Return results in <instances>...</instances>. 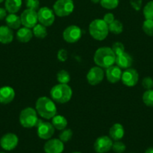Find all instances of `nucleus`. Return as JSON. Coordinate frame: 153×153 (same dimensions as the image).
<instances>
[{
	"label": "nucleus",
	"mask_w": 153,
	"mask_h": 153,
	"mask_svg": "<svg viewBox=\"0 0 153 153\" xmlns=\"http://www.w3.org/2000/svg\"><path fill=\"white\" fill-rule=\"evenodd\" d=\"M35 110L41 117L44 119H52L57 112L56 106L54 101L46 97L38 99L35 103Z\"/></svg>",
	"instance_id": "1"
},
{
	"label": "nucleus",
	"mask_w": 153,
	"mask_h": 153,
	"mask_svg": "<svg viewBox=\"0 0 153 153\" xmlns=\"http://www.w3.org/2000/svg\"><path fill=\"white\" fill-rule=\"evenodd\" d=\"M116 55L110 47H100L96 50L94 55V62L101 68H108L113 65L116 61Z\"/></svg>",
	"instance_id": "2"
},
{
	"label": "nucleus",
	"mask_w": 153,
	"mask_h": 153,
	"mask_svg": "<svg viewBox=\"0 0 153 153\" xmlns=\"http://www.w3.org/2000/svg\"><path fill=\"white\" fill-rule=\"evenodd\" d=\"M73 94L71 88L68 84H58L50 90L51 99L54 102L64 104L70 100Z\"/></svg>",
	"instance_id": "3"
},
{
	"label": "nucleus",
	"mask_w": 153,
	"mask_h": 153,
	"mask_svg": "<svg viewBox=\"0 0 153 153\" xmlns=\"http://www.w3.org/2000/svg\"><path fill=\"white\" fill-rule=\"evenodd\" d=\"M89 34L94 40L101 41L104 40L108 35L109 28L108 25L100 19H96L93 20L88 26Z\"/></svg>",
	"instance_id": "4"
},
{
	"label": "nucleus",
	"mask_w": 153,
	"mask_h": 153,
	"mask_svg": "<svg viewBox=\"0 0 153 153\" xmlns=\"http://www.w3.org/2000/svg\"><path fill=\"white\" fill-rule=\"evenodd\" d=\"M36 110L33 108L28 107L21 111L20 114V123L24 128H30L36 126L38 118Z\"/></svg>",
	"instance_id": "5"
},
{
	"label": "nucleus",
	"mask_w": 153,
	"mask_h": 153,
	"mask_svg": "<svg viewBox=\"0 0 153 153\" xmlns=\"http://www.w3.org/2000/svg\"><path fill=\"white\" fill-rule=\"evenodd\" d=\"M74 9L72 0H57L53 4V11L58 16L64 17L70 15Z\"/></svg>",
	"instance_id": "6"
},
{
	"label": "nucleus",
	"mask_w": 153,
	"mask_h": 153,
	"mask_svg": "<svg viewBox=\"0 0 153 153\" xmlns=\"http://www.w3.org/2000/svg\"><path fill=\"white\" fill-rule=\"evenodd\" d=\"M62 37L67 43H74L82 37V31L77 25H69L63 31Z\"/></svg>",
	"instance_id": "7"
},
{
	"label": "nucleus",
	"mask_w": 153,
	"mask_h": 153,
	"mask_svg": "<svg viewBox=\"0 0 153 153\" xmlns=\"http://www.w3.org/2000/svg\"><path fill=\"white\" fill-rule=\"evenodd\" d=\"M36 127H37L38 136L43 140L50 139L55 131V128L52 124L47 122H43L39 119L36 124Z\"/></svg>",
	"instance_id": "8"
},
{
	"label": "nucleus",
	"mask_w": 153,
	"mask_h": 153,
	"mask_svg": "<svg viewBox=\"0 0 153 153\" xmlns=\"http://www.w3.org/2000/svg\"><path fill=\"white\" fill-rule=\"evenodd\" d=\"M38 22L44 26H50L55 21V14L54 11L48 7H42L38 9Z\"/></svg>",
	"instance_id": "9"
},
{
	"label": "nucleus",
	"mask_w": 153,
	"mask_h": 153,
	"mask_svg": "<svg viewBox=\"0 0 153 153\" xmlns=\"http://www.w3.org/2000/svg\"><path fill=\"white\" fill-rule=\"evenodd\" d=\"M20 19L22 25H24V27L32 28L34 25L38 24V13L36 10L27 8L21 13Z\"/></svg>",
	"instance_id": "10"
},
{
	"label": "nucleus",
	"mask_w": 153,
	"mask_h": 153,
	"mask_svg": "<svg viewBox=\"0 0 153 153\" xmlns=\"http://www.w3.org/2000/svg\"><path fill=\"white\" fill-rule=\"evenodd\" d=\"M112 146V140L108 136H100L98 137L94 143V149L97 153H106L109 152Z\"/></svg>",
	"instance_id": "11"
},
{
	"label": "nucleus",
	"mask_w": 153,
	"mask_h": 153,
	"mask_svg": "<svg viewBox=\"0 0 153 153\" xmlns=\"http://www.w3.org/2000/svg\"><path fill=\"white\" fill-rule=\"evenodd\" d=\"M19 139L14 133H7L0 139V146L4 150L11 151L18 145Z\"/></svg>",
	"instance_id": "12"
},
{
	"label": "nucleus",
	"mask_w": 153,
	"mask_h": 153,
	"mask_svg": "<svg viewBox=\"0 0 153 153\" xmlns=\"http://www.w3.org/2000/svg\"><path fill=\"white\" fill-rule=\"evenodd\" d=\"M104 77V73L101 67H92L86 75L87 82L91 85H97L103 81Z\"/></svg>",
	"instance_id": "13"
},
{
	"label": "nucleus",
	"mask_w": 153,
	"mask_h": 153,
	"mask_svg": "<svg viewBox=\"0 0 153 153\" xmlns=\"http://www.w3.org/2000/svg\"><path fill=\"white\" fill-rule=\"evenodd\" d=\"M121 80L123 85L127 87H134L137 84L139 80V74L134 69H126L122 74Z\"/></svg>",
	"instance_id": "14"
},
{
	"label": "nucleus",
	"mask_w": 153,
	"mask_h": 153,
	"mask_svg": "<svg viewBox=\"0 0 153 153\" xmlns=\"http://www.w3.org/2000/svg\"><path fill=\"white\" fill-rule=\"evenodd\" d=\"M45 153H62L64 151V143L59 139H49L44 146Z\"/></svg>",
	"instance_id": "15"
},
{
	"label": "nucleus",
	"mask_w": 153,
	"mask_h": 153,
	"mask_svg": "<svg viewBox=\"0 0 153 153\" xmlns=\"http://www.w3.org/2000/svg\"><path fill=\"white\" fill-rule=\"evenodd\" d=\"M106 79L110 83L115 84L117 83L119 80H121L122 74V72L120 67L118 66H111V67H108L106 70Z\"/></svg>",
	"instance_id": "16"
},
{
	"label": "nucleus",
	"mask_w": 153,
	"mask_h": 153,
	"mask_svg": "<svg viewBox=\"0 0 153 153\" xmlns=\"http://www.w3.org/2000/svg\"><path fill=\"white\" fill-rule=\"evenodd\" d=\"M15 97V91L11 87L4 86L0 88V103L8 104L11 102Z\"/></svg>",
	"instance_id": "17"
},
{
	"label": "nucleus",
	"mask_w": 153,
	"mask_h": 153,
	"mask_svg": "<svg viewBox=\"0 0 153 153\" xmlns=\"http://www.w3.org/2000/svg\"><path fill=\"white\" fill-rule=\"evenodd\" d=\"M115 63L121 69H128L133 64V58L127 52H123L116 57Z\"/></svg>",
	"instance_id": "18"
},
{
	"label": "nucleus",
	"mask_w": 153,
	"mask_h": 153,
	"mask_svg": "<svg viewBox=\"0 0 153 153\" xmlns=\"http://www.w3.org/2000/svg\"><path fill=\"white\" fill-rule=\"evenodd\" d=\"M14 33L10 28L8 25L0 26V43L3 44H8L13 41Z\"/></svg>",
	"instance_id": "19"
},
{
	"label": "nucleus",
	"mask_w": 153,
	"mask_h": 153,
	"mask_svg": "<svg viewBox=\"0 0 153 153\" xmlns=\"http://www.w3.org/2000/svg\"><path fill=\"white\" fill-rule=\"evenodd\" d=\"M110 137L112 140H119L124 137V127L120 123H115L111 126L109 131Z\"/></svg>",
	"instance_id": "20"
},
{
	"label": "nucleus",
	"mask_w": 153,
	"mask_h": 153,
	"mask_svg": "<svg viewBox=\"0 0 153 153\" xmlns=\"http://www.w3.org/2000/svg\"><path fill=\"white\" fill-rule=\"evenodd\" d=\"M32 37V30L26 28V27L20 28L16 32V39H17L18 41L21 42V43H28L31 40Z\"/></svg>",
	"instance_id": "21"
},
{
	"label": "nucleus",
	"mask_w": 153,
	"mask_h": 153,
	"mask_svg": "<svg viewBox=\"0 0 153 153\" xmlns=\"http://www.w3.org/2000/svg\"><path fill=\"white\" fill-rule=\"evenodd\" d=\"M5 22L8 26L11 29H19L22 25L20 16L15 13H9L5 17Z\"/></svg>",
	"instance_id": "22"
},
{
	"label": "nucleus",
	"mask_w": 153,
	"mask_h": 153,
	"mask_svg": "<svg viewBox=\"0 0 153 153\" xmlns=\"http://www.w3.org/2000/svg\"><path fill=\"white\" fill-rule=\"evenodd\" d=\"M22 6V0H5L4 7L9 13H16Z\"/></svg>",
	"instance_id": "23"
},
{
	"label": "nucleus",
	"mask_w": 153,
	"mask_h": 153,
	"mask_svg": "<svg viewBox=\"0 0 153 153\" xmlns=\"http://www.w3.org/2000/svg\"><path fill=\"white\" fill-rule=\"evenodd\" d=\"M52 125L54 128L57 130L64 129L68 126V120L66 118L62 115H56V114L52 118Z\"/></svg>",
	"instance_id": "24"
},
{
	"label": "nucleus",
	"mask_w": 153,
	"mask_h": 153,
	"mask_svg": "<svg viewBox=\"0 0 153 153\" xmlns=\"http://www.w3.org/2000/svg\"><path fill=\"white\" fill-rule=\"evenodd\" d=\"M33 35L35 36L37 38L44 39L47 35V31H46V26L42 24H37L32 28Z\"/></svg>",
	"instance_id": "25"
},
{
	"label": "nucleus",
	"mask_w": 153,
	"mask_h": 153,
	"mask_svg": "<svg viewBox=\"0 0 153 153\" xmlns=\"http://www.w3.org/2000/svg\"><path fill=\"white\" fill-rule=\"evenodd\" d=\"M108 28H109V31L113 33L114 34H119L123 31L122 23L116 19H115L113 22L108 25Z\"/></svg>",
	"instance_id": "26"
},
{
	"label": "nucleus",
	"mask_w": 153,
	"mask_h": 153,
	"mask_svg": "<svg viewBox=\"0 0 153 153\" xmlns=\"http://www.w3.org/2000/svg\"><path fill=\"white\" fill-rule=\"evenodd\" d=\"M56 79L60 84H68L70 80V76L68 72L62 70L57 73Z\"/></svg>",
	"instance_id": "27"
},
{
	"label": "nucleus",
	"mask_w": 153,
	"mask_h": 153,
	"mask_svg": "<svg viewBox=\"0 0 153 153\" xmlns=\"http://www.w3.org/2000/svg\"><path fill=\"white\" fill-rule=\"evenodd\" d=\"M142 101L148 107H153V90H146L142 95Z\"/></svg>",
	"instance_id": "28"
},
{
	"label": "nucleus",
	"mask_w": 153,
	"mask_h": 153,
	"mask_svg": "<svg viewBox=\"0 0 153 153\" xmlns=\"http://www.w3.org/2000/svg\"><path fill=\"white\" fill-rule=\"evenodd\" d=\"M142 28L146 35L153 37V19H146L142 23Z\"/></svg>",
	"instance_id": "29"
},
{
	"label": "nucleus",
	"mask_w": 153,
	"mask_h": 153,
	"mask_svg": "<svg viewBox=\"0 0 153 153\" xmlns=\"http://www.w3.org/2000/svg\"><path fill=\"white\" fill-rule=\"evenodd\" d=\"M143 15L146 19H153V0L148 1L143 7Z\"/></svg>",
	"instance_id": "30"
},
{
	"label": "nucleus",
	"mask_w": 153,
	"mask_h": 153,
	"mask_svg": "<svg viewBox=\"0 0 153 153\" xmlns=\"http://www.w3.org/2000/svg\"><path fill=\"white\" fill-rule=\"evenodd\" d=\"M118 0H100V5L104 8L108 9V10H112L116 8L118 5Z\"/></svg>",
	"instance_id": "31"
},
{
	"label": "nucleus",
	"mask_w": 153,
	"mask_h": 153,
	"mask_svg": "<svg viewBox=\"0 0 153 153\" xmlns=\"http://www.w3.org/2000/svg\"><path fill=\"white\" fill-rule=\"evenodd\" d=\"M73 136V131L69 128H64L62 130V132L59 134V140H62L63 143L69 141Z\"/></svg>",
	"instance_id": "32"
},
{
	"label": "nucleus",
	"mask_w": 153,
	"mask_h": 153,
	"mask_svg": "<svg viewBox=\"0 0 153 153\" xmlns=\"http://www.w3.org/2000/svg\"><path fill=\"white\" fill-rule=\"evenodd\" d=\"M112 150L116 153H123L125 151L126 146L124 143L119 140H116L114 143H112Z\"/></svg>",
	"instance_id": "33"
},
{
	"label": "nucleus",
	"mask_w": 153,
	"mask_h": 153,
	"mask_svg": "<svg viewBox=\"0 0 153 153\" xmlns=\"http://www.w3.org/2000/svg\"><path fill=\"white\" fill-rule=\"evenodd\" d=\"M111 49H112V52H114L116 56L121 55L122 53L124 52V45L122 43H120V42H116V43H114L113 44H112Z\"/></svg>",
	"instance_id": "34"
},
{
	"label": "nucleus",
	"mask_w": 153,
	"mask_h": 153,
	"mask_svg": "<svg viewBox=\"0 0 153 153\" xmlns=\"http://www.w3.org/2000/svg\"><path fill=\"white\" fill-rule=\"evenodd\" d=\"M26 6L28 9L37 10L39 9L40 2L38 0H26Z\"/></svg>",
	"instance_id": "35"
},
{
	"label": "nucleus",
	"mask_w": 153,
	"mask_h": 153,
	"mask_svg": "<svg viewBox=\"0 0 153 153\" xmlns=\"http://www.w3.org/2000/svg\"><path fill=\"white\" fill-rule=\"evenodd\" d=\"M142 85L146 90H151L153 88V79L151 77H145L142 81Z\"/></svg>",
	"instance_id": "36"
},
{
	"label": "nucleus",
	"mask_w": 153,
	"mask_h": 153,
	"mask_svg": "<svg viewBox=\"0 0 153 153\" xmlns=\"http://www.w3.org/2000/svg\"><path fill=\"white\" fill-rule=\"evenodd\" d=\"M57 58H58V61H62V62H64L66 60L68 59V52L67 50L64 49H62L58 51V53H57Z\"/></svg>",
	"instance_id": "37"
},
{
	"label": "nucleus",
	"mask_w": 153,
	"mask_h": 153,
	"mask_svg": "<svg viewBox=\"0 0 153 153\" xmlns=\"http://www.w3.org/2000/svg\"><path fill=\"white\" fill-rule=\"evenodd\" d=\"M142 0H130V4L135 10H140L142 7Z\"/></svg>",
	"instance_id": "38"
},
{
	"label": "nucleus",
	"mask_w": 153,
	"mask_h": 153,
	"mask_svg": "<svg viewBox=\"0 0 153 153\" xmlns=\"http://www.w3.org/2000/svg\"><path fill=\"white\" fill-rule=\"evenodd\" d=\"M103 20L106 22L107 25H110L111 22H113L115 20V18H114V15L113 13H107L104 16V19Z\"/></svg>",
	"instance_id": "39"
},
{
	"label": "nucleus",
	"mask_w": 153,
	"mask_h": 153,
	"mask_svg": "<svg viewBox=\"0 0 153 153\" xmlns=\"http://www.w3.org/2000/svg\"><path fill=\"white\" fill-rule=\"evenodd\" d=\"M6 16H7V10H6V9L3 8V7H0V20L5 19Z\"/></svg>",
	"instance_id": "40"
},
{
	"label": "nucleus",
	"mask_w": 153,
	"mask_h": 153,
	"mask_svg": "<svg viewBox=\"0 0 153 153\" xmlns=\"http://www.w3.org/2000/svg\"><path fill=\"white\" fill-rule=\"evenodd\" d=\"M145 153H153V147H150L146 150Z\"/></svg>",
	"instance_id": "41"
},
{
	"label": "nucleus",
	"mask_w": 153,
	"mask_h": 153,
	"mask_svg": "<svg viewBox=\"0 0 153 153\" xmlns=\"http://www.w3.org/2000/svg\"><path fill=\"white\" fill-rule=\"evenodd\" d=\"M92 2L94 3V4H97V3H99L100 1V0H91Z\"/></svg>",
	"instance_id": "42"
},
{
	"label": "nucleus",
	"mask_w": 153,
	"mask_h": 153,
	"mask_svg": "<svg viewBox=\"0 0 153 153\" xmlns=\"http://www.w3.org/2000/svg\"><path fill=\"white\" fill-rule=\"evenodd\" d=\"M71 153H81V152H71Z\"/></svg>",
	"instance_id": "43"
},
{
	"label": "nucleus",
	"mask_w": 153,
	"mask_h": 153,
	"mask_svg": "<svg viewBox=\"0 0 153 153\" xmlns=\"http://www.w3.org/2000/svg\"><path fill=\"white\" fill-rule=\"evenodd\" d=\"M3 1H4V0H0V3H2V2Z\"/></svg>",
	"instance_id": "44"
},
{
	"label": "nucleus",
	"mask_w": 153,
	"mask_h": 153,
	"mask_svg": "<svg viewBox=\"0 0 153 153\" xmlns=\"http://www.w3.org/2000/svg\"><path fill=\"white\" fill-rule=\"evenodd\" d=\"M0 153H5V152H0Z\"/></svg>",
	"instance_id": "45"
}]
</instances>
